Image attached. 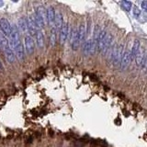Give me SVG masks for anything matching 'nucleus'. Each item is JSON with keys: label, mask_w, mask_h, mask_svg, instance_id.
<instances>
[{"label": "nucleus", "mask_w": 147, "mask_h": 147, "mask_svg": "<svg viewBox=\"0 0 147 147\" xmlns=\"http://www.w3.org/2000/svg\"><path fill=\"white\" fill-rule=\"evenodd\" d=\"M33 17L38 29H43L46 26V12L43 7H37L35 8Z\"/></svg>", "instance_id": "nucleus-1"}, {"label": "nucleus", "mask_w": 147, "mask_h": 147, "mask_svg": "<svg viewBox=\"0 0 147 147\" xmlns=\"http://www.w3.org/2000/svg\"><path fill=\"white\" fill-rule=\"evenodd\" d=\"M24 51L27 55H30L33 53L34 49H35V44H34V40L30 35H26L24 39Z\"/></svg>", "instance_id": "nucleus-2"}, {"label": "nucleus", "mask_w": 147, "mask_h": 147, "mask_svg": "<svg viewBox=\"0 0 147 147\" xmlns=\"http://www.w3.org/2000/svg\"><path fill=\"white\" fill-rule=\"evenodd\" d=\"M69 31H70L69 23L64 22L63 25L61 28V30H59V41H60V44L61 45H63L64 43H65V41L68 40Z\"/></svg>", "instance_id": "nucleus-3"}, {"label": "nucleus", "mask_w": 147, "mask_h": 147, "mask_svg": "<svg viewBox=\"0 0 147 147\" xmlns=\"http://www.w3.org/2000/svg\"><path fill=\"white\" fill-rule=\"evenodd\" d=\"M96 51V45L92 39H88L83 44V53L85 55H92Z\"/></svg>", "instance_id": "nucleus-4"}, {"label": "nucleus", "mask_w": 147, "mask_h": 147, "mask_svg": "<svg viewBox=\"0 0 147 147\" xmlns=\"http://www.w3.org/2000/svg\"><path fill=\"white\" fill-rule=\"evenodd\" d=\"M131 56L130 50L124 49L123 55H122V58H121V65H119V67H121V69L122 71L126 70V69L129 67L130 63H131Z\"/></svg>", "instance_id": "nucleus-5"}, {"label": "nucleus", "mask_w": 147, "mask_h": 147, "mask_svg": "<svg viewBox=\"0 0 147 147\" xmlns=\"http://www.w3.org/2000/svg\"><path fill=\"white\" fill-rule=\"evenodd\" d=\"M10 31H11V25L9 21L7 18H0V32H2L6 37H9Z\"/></svg>", "instance_id": "nucleus-6"}, {"label": "nucleus", "mask_w": 147, "mask_h": 147, "mask_svg": "<svg viewBox=\"0 0 147 147\" xmlns=\"http://www.w3.org/2000/svg\"><path fill=\"white\" fill-rule=\"evenodd\" d=\"M45 12H46V23L50 26H53L55 21V16H56V12H55L54 8L53 7H49L45 10Z\"/></svg>", "instance_id": "nucleus-7"}, {"label": "nucleus", "mask_w": 147, "mask_h": 147, "mask_svg": "<svg viewBox=\"0 0 147 147\" xmlns=\"http://www.w3.org/2000/svg\"><path fill=\"white\" fill-rule=\"evenodd\" d=\"M5 52V55H6V58H7V61L10 63H15L17 61V57H16V54L14 53V51L11 49L10 46H8L7 49L4 50Z\"/></svg>", "instance_id": "nucleus-8"}, {"label": "nucleus", "mask_w": 147, "mask_h": 147, "mask_svg": "<svg viewBox=\"0 0 147 147\" xmlns=\"http://www.w3.org/2000/svg\"><path fill=\"white\" fill-rule=\"evenodd\" d=\"M34 36H35L37 47H38L39 49H43L44 45H45V40H44V35L42 33V31L38 30Z\"/></svg>", "instance_id": "nucleus-9"}, {"label": "nucleus", "mask_w": 147, "mask_h": 147, "mask_svg": "<svg viewBox=\"0 0 147 147\" xmlns=\"http://www.w3.org/2000/svg\"><path fill=\"white\" fill-rule=\"evenodd\" d=\"M86 37V24H85V22H81V24L78 27V38H79V41L81 44L85 42Z\"/></svg>", "instance_id": "nucleus-10"}, {"label": "nucleus", "mask_w": 147, "mask_h": 147, "mask_svg": "<svg viewBox=\"0 0 147 147\" xmlns=\"http://www.w3.org/2000/svg\"><path fill=\"white\" fill-rule=\"evenodd\" d=\"M18 29L21 33H26L28 31V26H27V18L21 17L18 21Z\"/></svg>", "instance_id": "nucleus-11"}, {"label": "nucleus", "mask_w": 147, "mask_h": 147, "mask_svg": "<svg viewBox=\"0 0 147 147\" xmlns=\"http://www.w3.org/2000/svg\"><path fill=\"white\" fill-rule=\"evenodd\" d=\"M63 25V14L61 12H57L56 16H55V21H54V25L53 27L56 29L57 31H59L61 30L62 26Z\"/></svg>", "instance_id": "nucleus-12"}, {"label": "nucleus", "mask_w": 147, "mask_h": 147, "mask_svg": "<svg viewBox=\"0 0 147 147\" xmlns=\"http://www.w3.org/2000/svg\"><path fill=\"white\" fill-rule=\"evenodd\" d=\"M145 52H144V49H142L141 48L140 51H139V53H138L136 54V56L134 57L135 59V63L137 64V66L138 67H141L142 66V61H144V55H145Z\"/></svg>", "instance_id": "nucleus-13"}, {"label": "nucleus", "mask_w": 147, "mask_h": 147, "mask_svg": "<svg viewBox=\"0 0 147 147\" xmlns=\"http://www.w3.org/2000/svg\"><path fill=\"white\" fill-rule=\"evenodd\" d=\"M141 49V43H140V41L138 40H134V42H133L132 44V47L131 49V59L132 58H134L136 56V54L139 53V51Z\"/></svg>", "instance_id": "nucleus-14"}, {"label": "nucleus", "mask_w": 147, "mask_h": 147, "mask_svg": "<svg viewBox=\"0 0 147 147\" xmlns=\"http://www.w3.org/2000/svg\"><path fill=\"white\" fill-rule=\"evenodd\" d=\"M8 46H10V45H9L7 37L5 36L2 32H0V48L5 50V49H7Z\"/></svg>", "instance_id": "nucleus-15"}, {"label": "nucleus", "mask_w": 147, "mask_h": 147, "mask_svg": "<svg viewBox=\"0 0 147 147\" xmlns=\"http://www.w3.org/2000/svg\"><path fill=\"white\" fill-rule=\"evenodd\" d=\"M57 30L56 29L53 27L51 31V36H50V44L52 47H54L55 44H56V39H57Z\"/></svg>", "instance_id": "nucleus-16"}, {"label": "nucleus", "mask_w": 147, "mask_h": 147, "mask_svg": "<svg viewBox=\"0 0 147 147\" xmlns=\"http://www.w3.org/2000/svg\"><path fill=\"white\" fill-rule=\"evenodd\" d=\"M122 5V7L125 9L126 11H130L131 8V3L130 1H123L121 3Z\"/></svg>", "instance_id": "nucleus-17"}, {"label": "nucleus", "mask_w": 147, "mask_h": 147, "mask_svg": "<svg viewBox=\"0 0 147 147\" xmlns=\"http://www.w3.org/2000/svg\"><path fill=\"white\" fill-rule=\"evenodd\" d=\"M142 68L144 69H147V53H145L144 55V61L142 63Z\"/></svg>", "instance_id": "nucleus-18"}, {"label": "nucleus", "mask_w": 147, "mask_h": 147, "mask_svg": "<svg viewBox=\"0 0 147 147\" xmlns=\"http://www.w3.org/2000/svg\"><path fill=\"white\" fill-rule=\"evenodd\" d=\"M133 14H134V16L137 18L138 16H141V11L140 9H138L137 7H133Z\"/></svg>", "instance_id": "nucleus-19"}, {"label": "nucleus", "mask_w": 147, "mask_h": 147, "mask_svg": "<svg viewBox=\"0 0 147 147\" xmlns=\"http://www.w3.org/2000/svg\"><path fill=\"white\" fill-rule=\"evenodd\" d=\"M142 7L144 11L147 12V1H142Z\"/></svg>", "instance_id": "nucleus-20"}, {"label": "nucleus", "mask_w": 147, "mask_h": 147, "mask_svg": "<svg viewBox=\"0 0 147 147\" xmlns=\"http://www.w3.org/2000/svg\"><path fill=\"white\" fill-rule=\"evenodd\" d=\"M2 70H3V65H2L1 61H0V71H2Z\"/></svg>", "instance_id": "nucleus-21"}]
</instances>
